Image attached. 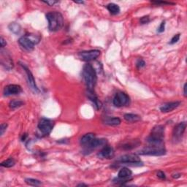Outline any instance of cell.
Returning a JSON list of instances; mask_svg holds the SVG:
<instances>
[{"instance_id":"obj_1","label":"cell","mask_w":187,"mask_h":187,"mask_svg":"<svg viewBox=\"0 0 187 187\" xmlns=\"http://www.w3.org/2000/svg\"><path fill=\"white\" fill-rule=\"evenodd\" d=\"M165 138V127L163 125H157L151 130V134L147 138V142L150 146H163Z\"/></svg>"},{"instance_id":"obj_2","label":"cell","mask_w":187,"mask_h":187,"mask_svg":"<svg viewBox=\"0 0 187 187\" xmlns=\"http://www.w3.org/2000/svg\"><path fill=\"white\" fill-rule=\"evenodd\" d=\"M83 77L87 89L94 90V88L97 81V75H96V72L93 66L89 63L83 66Z\"/></svg>"},{"instance_id":"obj_3","label":"cell","mask_w":187,"mask_h":187,"mask_svg":"<svg viewBox=\"0 0 187 187\" xmlns=\"http://www.w3.org/2000/svg\"><path fill=\"white\" fill-rule=\"evenodd\" d=\"M46 19L48 22V29L50 31L60 30L64 24L62 15L59 12L53 11L46 14Z\"/></svg>"},{"instance_id":"obj_4","label":"cell","mask_w":187,"mask_h":187,"mask_svg":"<svg viewBox=\"0 0 187 187\" xmlns=\"http://www.w3.org/2000/svg\"><path fill=\"white\" fill-rule=\"evenodd\" d=\"M40 37L39 36L29 34L20 37L18 40V43L23 49L27 51H31L35 48V45L40 43Z\"/></svg>"},{"instance_id":"obj_5","label":"cell","mask_w":187,"mask_h":187,"mask_svg":"<svg viewBox=\"0 0 187 187\" xmlns=\"http://www.w3.org/2000/svg\"><path fill=\"white\" fill-rule=\"evenodd\" d=\"M54 126V122L49 119L46 118H42L38 123V129L40 134L43 136H47L50 134L52 130H53Z\"/></svg>"},{"instance_id":"obj_6","label":"cell","mask_w":187,"mask_h":187,"mask_svg":"<svg viewBox=\"0 0 187 187\" xmlns=\"http://www.w3.org/2000/svg\"><path fill=\"white\" fill-rule=\"evenodd\" d=\"M165 154L166 150L163 146H154L150 145L139 151V154L148 156H162Z\"/></svg>"},{"instance_id":"obj_7","label":"cell","mask_w":187,"mask_h":187,"mask_svg":"<svg viewBox=\"0 0 187 187\" xmlns=\"http://www.w3.org/2000/svg\"><path fill=\"white\" fill-rule=\"evenodd\" d=\"M118 161L121 164H127V165H141V159L137 154H125L119 157Z\"/></svg>"},{"instance_id":"obj_8","label":"cell","mask_w":187,"mask_h":187,"mask_svg":"<svg viewBox=\"0 0 187 187\" xmlns=\"http://www.w3.org/2000/svg\"><path fill=\"white\" fill-rule=\"evenodd\" d=\"M129 96L123 91H119L115 94L113 98V103L117 108H121L125 105H127L129 103Z\"/></svg>"},{"instance_id":"obj_9","label":"cell","mask_w":187,"mask_h":187,"mask_svg":"<svg viewBox=\"0 0 187 187\" xmlns=\"http://www.w3.org/2000/svg\"><path fill=\"white\" fill-rule=\"evenodd\" d=\"M100 55V50H90L81 51L78 54V57L83 62H89L91 61L95 60Z\"/></svg>"},{"instance_id":"obj_10","label":"cell","mask_w":187,"mask_h":187,"mask_svg":"<svg viewBox=\"0 0 187 187\" xmlns=\"http://www.w3.org/2000/svg\"><path fill=\"white\" fill-rule=\"evenodd\" d=\"M186 124L185 122H181L177 124L174 128L173 132V143H177L181 141L183 137H184V132L186 131Z\"/></svg>"},{"instance_id":"obj_11","label":"cell","mask_w":187,"mask_h":187,"mask_svg":"<svg viewBox=\"0 0 187 187\" xmlns=\"http://www.w3.org/2000/svg\"><path fill=\"white\" fill-rule=\"evenodd\" d=\"M20 65L22 67V68L24 69L25 72H26V74L27 75V81H28L29 85V86L31 87V89L35 93H38V92L40 91L39 89H38V87H37L36 82H35V77H34L32 73H31L30 70H29L28 67H27L24 64H23V63L20 62Z\"/></svg>"},{"instance_id":"obj_12","label":"cell","mask_w":187,"mask_h":187,"mask_svg":"<svg viewBox=\"0 0 187 187\" xmlns=\"http://www.w3.org/2000/svg\"><path fill=\"white\" fill-rule=\"evenodd\" d=\"M1 64L7 70H11L14 67L11 56L2 48L1 49Z\"/></svg>"},{"instance_id":"obj_13","label":"cell","mask_w":187,"mask_h":187,"mask_svg":"<svg viewBox=\"0 0 187 187\" xmlns=\"http://www.w3.org/2000/svg\"><path fill=\"white\" fill-rule=\"evenodd\" d=\"M22 92V88L19 85L17 84H10V85L5 86L4 89V96H8L12 95H17Z\"/></svg>"},{"instance_id":"obj_14","label":"cell","mask_w":187,"mask_h":187,"mask_svg":"<svg viewBox=\"0 0 187 187\" xmlns=\"http://www.w3.org/2000/svg\"><path fill=\"white\" fill-rule=\"evenodd\" d=\"M106 143L107 140L105 139H97V138H95L87 148H84V151L87 153L91 152L92 151L95 150L96 148H100L102 146H105L106 145Z\"/></svg>"},{"instance_id":"obj_15","label":"cell","mask_w":187,"mask_h":187,"mask_svg":"<svg viewBox=\"0 0 187 187\" xmlns=\"http://www.w3.org/2000/svg\"><path fill=\"white\" fill-rule=\"evenodd\" d=\"M115 155V151L111 146H105L100 151V152L98 154V156L101 158L110 159L113 158Z\"/></svg>"},{"instance_id":"obj_16","label":"cell","mask_w":187,"mask_h":187,"mask_svg":"<svg viewBox=\"0 0 187 187\" xmlns=\"http://www.w3.org/2000/svg\"><path fill=\"white\" fill-rule=\"evenodd\" d=\"M180 105V101H175V102H167V103L164 104L163 105L160 107V110L162 113H169L172 112V111L175 110L179 107Z\"/></svg>"},{"instance_id":"obj_17","label":"cell","mask_w":187,"mask_h":187,"mask_svg":"<svg viewBox=\"0 0 187 187\" xmlns=\"http://www.w3.org/2000/svg\"><path fill=\"white\" fill-rule=\"evenodd\" d=\"M86 96H87V97L89 98L94 105H95V107L97 110L101 108V107H102V103H101V102L100 101V100H99L97 96H96L95 92L94 91V90L87 89Z\"/></svg>"},{"instance_id":"obj_18","label":"cell","mask_w":187,"mask_h":187,"mask_svg":"<svg viewBox=\"0 0 187 187\" xmlns=\"http://www.w3.org/2000/svg\"><path fill=\"white\" fill-rule=\"evenodd\" d=\"M96 137L93 133H88L83 135L81 139V145L84 148H87L89 146L90 143L95 139Z\"/></svg>"},{"instance_id":"obj_19","label":"cell","mask_w":187,"mask_h":187,"mask_svg":"<svg viewBox=\"0 0 187 187\" xmlns=\"http://www.w3.org/2000/svg\"><path fill=\"white\" fill-rule=\"evenodd\" d=\"M124 119L127 122L129 123L138 122V121H140V119H141L140 115L137 114H134V113H127V114L124 115Z\"/></svg>"},{"instance_id":"obj_20","label":"cell","mask_w":187,"mask_h":187,"mask_svg":"<svg viewBox=\"0 0 187 187\" xmlns=\"http://www.w3.org/2000/svg\"><path fill=\"white\" fill-rule=\"evenodd\" d=\"M104 124L109 126H117L121 124V119L117 117L106 118L104 121Z\"/></svg>"},{"instance_id":"obj_21","label":"cell","mask_w":187,"mask_h":187,"mask_svg":"<svg viewBox=\"0 0 187 187\" xmlns=\"http://www.w3.org/2000/svg\"><path fill=\"white\" fill-rule=\"evenodd\" d=\"M8 29L15 35H19L21 31V26L18 23H10L9 26H8Z\"/></svg>"},{"instance_id":"obj_22","label":"cell","mask_w":187,"mask_h":187,"mask_svg":"<svg viewBox=\"0 0 187 187\" xmlns=\"http://www.w3.org/2000/svg\"><path fill=\"white\" fill-rule=\"evenodd\" d=\"M107 9L110 14L112 15H117L120 12V7L119 6L115 3H110L107 5Z\"/></svg>"},{"instance_id":"obj_23","label":"cell","mask_w":187,"mask_h":187,"mask_svg":"<svg viewBox=\"0 0 187 187\" xmlns=\"http://www.w3.org/2000/svg\"><path fill=\"white\" fill-rule=\"evenodd\" d=\"M24 102L21 100H14L10 101L9 103V106L10 108L12 109V110H15V109H17L20 107H21L24 105Z\"/></svg>"},{"instance_id":"obj_24","label":"cell","mask_w":187,"mask_h":187,"mask_svg":"<svg viewBox=\"0 0 187 187\" xmlns=\"http://www.w3.org/2000/svg\"><path fill=\"white\" fill-rule=\"evenodd\" d=\"M16 164V161L14 160L12 158H10L7 159V160H5L2 162L1 163V166L4 167H7V168H10L13 167Z\"/></svg>"},{"instance_id":"obj_25","label":"cell","mask_w":187,"mask_h":187,"mask_svg":"<svg viewBox=\"0 0 187 187\" xmlns=\"http://www.w3.org/2000/svg\"><path fill=\"white\" fill-rule=\"evenodd\" d=\"M25 182H26L28 185H29V186H40V185H41L42 184L40 180L35 179V178H26V179H25Z\"/></svg>"},{"instance_id":"obj_26","label":"cell","mask_w":187,"mask_h":187,"mask_svg":"<svg viewBox=\"0 0 187 187\" xmlns=\"http://www.w3.org/2000/svg\"><path fill=\"white\" fill-rule=\"evenodd\" d=\"M139 144V143L138 141H134V143H124L122 146V148L125 149V150H131V149L135 148L136 146Z\"/></svg>"},{"instance_id":"obj_27","label":"cell","mask_w":187,"mask_h":187,"mask_svg":"<svg viewBox=\"0 0 187 187\" xmlns=\"http://www.w3.org/2000/svg\"><path fill=\"white\" fill-rule=\"evenodd\" d=\"M180 34H177V35H174V36L173 37V38L171 39V42H170V44L171 45H173V44H175L176 43H178V41L180 39Z\"/></svg>"},{"instance_id":"obj_28","label":"cell","mask_w":187,"mask_h":187,"mask_svg":"<svg viewBox=\"0 0 187 187\" xmlns=\"http://www.w3.org/2000/svg\"><path fill=\"white\" fill-rule=\"evenodd\" d=\"M136 66H137L138 69H140L146 66V62L143 59H138L137 63H136Z\"/></svg>"},{"instance_id":"obj_29","label":"cell","mask_w":187,"mask_h":187,"mask_svg":"<svg viewBox=\"0 0 187 187\" xmlns=\"http://www.w3.org/2000/svg\"><path fill=\"white\" fill-rule=\"evenodd\" d=\"M149 21H150V18H149V16H148L142 17V18H140V22L142 24H148V23Z\"/></svg>"},{"instance_id":"obj_30","label":"cell","mask_w":187,"mask_h":187,"mask_svg":"<svg viewBox=\"0 0 187 187\" xmlns=\"http://www.w3.org/2000/svg\"><path fill=\"white\" fill-rule=\"evenodd\" d=\"M165 21H163L161 23L160 26H159L158 29H157V31H158L159 33H162L165 31Z\"/></svg>"},{"instance_id":"obj_31","label":"cell","mask_w":187,"mask_h":187,"mask_svg":"<svg viewBox=\"0 0 187 187\" xmlns=\"http://www.w3.org/2000/svg\"><path fill=\"white\" fill-rule=\"evenodd\" d=\"M157 177H158L159 179H161V180H165L166 178V175H165V173H164V172H162V171H158V173H157Z\"/></svg>"},{"instance_id":"obj_32","label":"cell","mask_w":187,"mask_h":187,"mask_svg":"<svg viewBox=\"0 0 187 187\" xmlns=\"http://www.w3.org/2000/svg\"><path fill=\"white\" fill-rule=\"evenodd\" d=\"M7 124H2L1 129H0V131H1V135H3V134L5 133L6 129H7Z\"/></svg>"},{"instance_id":"obj_33","label":"cell","mask_w":187,"mask_h":187,"mask_svg":"<svg viewBox=\"0 0 187 187\" xmlns=\"http://www.w3.org/2000/svg\"><path fill=\"white\" fill-rule=\"evenodd\" d=\"M43 3L46 4V5H49V6H53L54 5H55L56 3H57V1H54V0H51V1H43Z\"/></svg>"},{"instance_id":"obj_34","label":"cell","mask_w":187,"mask_h":187,"mask_svg":"<svg viewBox=\"0 0 187 187\" xmlns=\"http://www.w3.org/2000/svg\"><path fill=\"white\" fill-rule=\"evenodd\" d=\"M151 2L156 5H173V3L167 2Z\"/></svg>"},{"instance_id":"obj_35","label":"cell","mask_w":187,"mask_h":187,"mask_svg":"<svg viewBox=\"0 0 187 187\" xmlns=\"http://www.w3.org/2000/svg\"><path fill=\"white\" fill-rule=\"evenodd\" d=\"M0 43H1V48H3L5 46H6L7 45V43H6L5 40L2 37H1V38H0Z\"/></svg>"},{"instance_id":"obj_36","label":"cell","mask_w":187,"mask_h":187,"mask_svg":"<svg viewBox=\"0 0 187 187\" xmlns=\"http://www.w3.org/2000/svg\"><path fill=\"white\" fill-rule=\"evenodd\" d=\"M27 138V134H23L22 137H21V141H25Z\"/></svg>"},{"instance_id":"obj_37","label":"cell","mask_w":187,"mask_h":187,"mask_svg":"<svg viewBox=\"0 0 187 187\" xmlns=\"http://www.w3.org/2000/svg\"><path fill=\"white\" fill-rule=\"evenodd\" d=\"M184 96H186V83H185L184 86Z\"/></svg>"},{"instance_id":"obj_38","label":"cell","mask_w":187,"mask_h":187,"mask_svg":"<svg viewBox=\"0 0 187 187\" xmlns=\"http://www.w3.org/2000/svg\"><path fill=\"white\" fill-rule=\"evenodd\" d=\"M87 186V185L86 184H80L77 185V186Z\"/></svg>"},{"instance_id":"obj_39","label":"cell","mask_w":187,"mask_h":187,"mask_svg":"<svg viewBox=\"0 0 187 187\" xmlns=\"http://www.w3.org/2000/svg\"><path fill=\"white\" fill-rule=\"evenodd\" d=\"M75 2L77 3V4H84V2H83V1H82V2H77L76 1V2Z\"/></svg>"}]
</instances>
